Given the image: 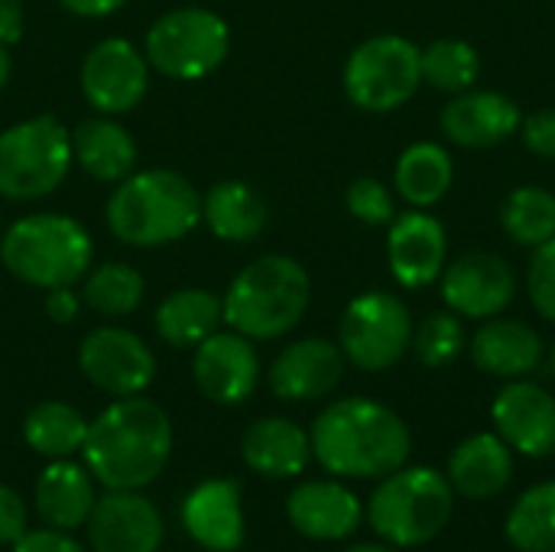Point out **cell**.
<instances>
[{
  "label": "cell",
  "mask_w": 555,
  "mask_h": 552,
  "mask_svg": "<svg viewBox=\"0 0 555 552\" xmlns=\"http://www.w3.org/2000/svg\"><path fill=\"white\" fill-rule=\"evenodd\" d=\"M312 455L338 478H384L413 452L410 426L380 400L348 397L325 407L312 423Z\"/></svg>",
  "instance_id": "obj_1"
},
{
  "label": "cell",
  "mask_w": 555,
  "mask_h": 552,
  "mask_svg": "<svg viewBox=\"0 0 555 552\" xmlns=\"http://www.w3.org/2000/svg\"><path fill=\"white\" fill-rule=\"evenodd\" d=\"M85 465L107 491H140L166 468L172 423L146 397H117L85 436Z\"/></svg>",
  "instance_id": "obj_2"
},
{
  "label": "cell",
  "mask_w": 555,
  "mask_h": 552,
  "mask_svg": "<svg viewBox=\"0 0 555 552\" xmlns=\"http://www.w3.org/2000/svg\"><path fill=\"white\" fill-rule=\"evenodd\" d=\"M202 221V195L172 169L130 172L107 202V228L120 244L163 247L192 234Z\"/></svg>",
  "instance_id": "obj_3"
},
{
  "label": "cell",
  "mask_w": 555,
  "mask_h": 552,
  "mask_svg": "<svg viewBox=\"0 0 555 552\" xmlns=\"http://www.w3.org/2000/svg\"><path fill=\"white\" fill-rule=\"evenodd\" d=\"M312 299L309 273L299 260L267 254L247 264L221 299V322L250 342H270L293 332Z\"/></svg>",
  "instance_id": "obj_4"
},
{
  "label": "cell",
  "mask_w": 555,
  "mask_h": 552,
  "mask_svg": "<svg viewBox=\"0 0 555 552\" xmlns=\"http://www.w3.org/2000/svg\"><path fill=\"white\" fill-rule=\"evenodd\" d=\"M452 514L455 488L442 472L426 465H403L384 475L364 511L374 534L397 550L433 543L449 527Z\"/></svg>",
  "instance_id": "obj_5"
},
{
  "label": "cell",
  "mask_w": 555,
  "mask_h": 552,
  "mask_svg": "<svg viewBox=\"0 0 555 552\" xmlns=\"http://www.w3.org/2000/svg\"><path fill=\"white\" fill-rule=\"evenodd\" d=\"M91 238L88 231L55 211H39L20 218L0 238L3 267L26 286L36 290H62L75 286L91 267Z\"/></svg>",
  "instance_id": "obj_6"
},
{
  "label": "cell",
  "mask_w": 555,
  "mask_h": 552,
  "mask_svg": "<svg viewBox=\"0 0 555 552\" xmlns=\"http://www.w3.org/2000/svg\"><path fill=\"white\" fill-rule=\"evenodd\" d=\"M72 130L39 114L0 133V195L33 202L55 192L72 169Z\"/></svg>",
  "instance_id": "obj_7"
},
{
  "label": "cell",
  "mask_w": 555,
  "mask_h": 552,
  "mask_svg": "<svg viewBox=\"0 0 555 552\" xmlns=\"http://www.w3.org/2000/svg\"><path fill=\"white\" fill-rule=\"evenodd\" d=\"M423 85V49L397 33L364 39L345 62V94L354 107L390 114Z\"/></svg>",
  "instance_id": "obj_8"
},
{
  "label": "cell",
  "mask_w": 555,
  "mask_h": 552,
  "mask_svg": "<svg viewBox=\"0 0 555 552\" xmlns=\"http://www.w3.org/2000/svg\"><path fill=\"white\" fill-rule=\"evenodd\" d=\"M231 49L228 23L205 7L163 13L146 33V62L166 78L195 81L211 75Z\"/></svg>",
  "instance_id": "obj_9"
},
{
  "label": "cell",
  "mask_w": 555,
  "mask_h": 552,
  "mask_svg": "<svg viewBox=\"0 0 555 552\" xmlns=\"http://www.w3.org/2000/svg\"><path fill=\"white\" fill-rule=\"evenodd\" d=\"M413 342V316L400 296L367 290L354 296L338 325V348L345 361L367 374L390 371Z\"/></svg>",
  "instance_id": "obj_10"
},
{
  "label": "cell",
  "mask_w": 555,
  "mask_h": 552,
  "mask_svg": "<svg viewBox=\"0 0 555 552\" xmlns=\"http://www.w3.org/2000/svg\"><path fill=\"white\" fill-rule=\"evenodd\" d=\"M81 374L111 397H137L156 377V355L150 345L117 325H104L85 335L78 348Z\"/></svg>",
  "instance_id": "obj_11"
},
{
  "label": "cell",
  "mask_w": 555,
  "mask_h": 552,
  "mask_svg": "<svg viewBox=\"0 0 555 552\" xmlns=\"http://www.w3.org/2000/svg\"><path fill=\"white\" fill-rule=\"evenodd\" d=\"M146 85L150 62L127 39H104L81 62V91L104 117L133 111L143 101Z\"/></svg>",
  "instance_id": "obj_12"
},
{
  "label": "cell",
  "mask_w": 555,
  "mask_h": 552,
  "mask_svg": "<svg viewBox=\"0 0 555 552\" xmlns=\"http://www.w3.org/2000/svg\"><path fill=\"white\" fill-rule=\"evenodd\" d=\"M517 293V277L498 254H465L442 270V299L462 319H494Z\"/></svg>",
  "instance_id": "obj_13"
},
{
  "label": "cell",
  "mask_w": 555,
  "mask_h": 552,
  "mask_svg": "<svg viewBox=\"0 0 555 552\" xmlns=\"http://www.w3.org/2000/svg\"><path fill=\"white\" fill-rule=\"evenodd\" d=\"M491 420L498 436L527 459H546L555 452V397L533 381H507L494 403Z\"/></svg>",
  "instance_id": "obj_14"
},
{
  "label": "cell",
  "mask_w": 555,
  "mask_h": 552,
  "mask_svg": "<svg viewBox=\"0 0 555 552\" xmlns=\"http://www.w3.org/2000/svg\"><path fill=\"white\" fill-rule=\"evenodd\" d=\"M192 374L202 397L218 407H237L257 390L260 358L254 342L241 332H215L195 345Z\"/></svg>",
  "instance_id": "obj_15"
},
{
  "label": "cell",
  "mask_w": 555,
  "mask_h": 552,
  "mask_svg": "<svg viewBox=\"0 0 555 552\" xmlns=\"http://www.w3.org/2000/svg\"><path fill=\"white\" fill-rule=\"evenodd\" d=\"M449 257V238L436 215L426 208L403 211L390 221L387 234V260L390 273L406 290H423L442 277Z\"/></svg>",
  "instance_id": "obj_16"
},
{
  "label": "cell",
  "mask_w": 555,
  "mask_h": 552,
  "mask_svg": "<svg viewBox=\"0 0 555 552\" xmlns=\"http://www.w3.org/2000/svg\"><path fill=\"white\" fill-rule=\"evenodd\" d=\"M442 133L465 150H488L514 133H520L524 114L520 104L501 91H485V88H468L452 94V101L442 107Z\"/></svg>",
  "instance_id": "obj_17"
},
{
  "label": "cell",
  "mask_w": 555,
  "mask_h": 552,
  "mask_svg": "<svg viewBox=\"0 0 555 552\" xmlns=\"http://www.w3.org/2000/svg\"><path fill=\"white\" fill-rule=\"evenodd\" d=\"M88 543L94 552H156L163 521L137 491H107L88 514Z\"/></svg>",
  "instance_id": "obj_18"
},
{
  "label": "cell",
  "mask_w": 555,
  "mask_h": 552,
  "mask_svg": "<svg viewBox=\"0 0 555 552\" xmlns=\"http://www.w3.org/2000/svg\"><path fill=\"white\" fill-rule=\"evenodd\" d=\"M286 517L306 540L338 543L358 534L364 504L341 482H302L286 498Z\"/></svg>",
  "instance_id": "obj_19"
},
{
  "label": "cell",
  "mask_w": 555,
  "mask_h": 552,
  "mask_svg": "<svg viewBox=\"0 0 555 552\" xmlns=\"http://www.w3.org/2000/svg\"><path fill=\"white\" fill-rule=\"evenodd\" d=\"M345 374V355L325 338H302L283 348L270 368V387L280 400L306 403L328 397Z\"/></svg>",
  "instance_id": "obj_20"
},
{
  "label": "cell",
  "mask_w": 555,
  "mask_h": 552,
  "mask_svg": "<svg viewBox=\"0 0 555 552\" xmlns=\"http://www.w3.org/2000/svg\"><path fill=\"white\" fill-rule=\"evenodd\" d=\"M185 534L208 552H234L244 543L241 485L228 478L202 482L182 501Z\"/></svg>",
  "instance_id": "obj_21"
},
{
  "label": "cell",
  "mask_w": 555,
  "mask_h": 552,
  "mask_svg": "<svg viewBox=\"0 0 555 552\" xmlns=\"http://www.w3.org/2000/svg\"><path fill=\"white\" fill-rule=\"evenodd\" d=\"M475 368H481L491 377L517 381L533 374L543 364L546 345L540 332L520 319H485V325L468 342Z\"/></svg>",
  "instance_id": "obj_22"
},
{
  "label": "cell",
  "mask_w": 555,
  "mask_h": 552,
  "mask_svg": "<svg viewBox=\"0 0 555 552\" xmlns=\"http://www.w3.org/2000/svg\"><path fill=\"white\" fill-rule=\"evenodd\" d=\"M446 478L462 498H498L514 482V449L498 433H475L452 449Z\"/></svg>",
  "instance_id": "obj_23"
},
{
  "label": "cell",
  "mask_w": 555,
  "mask_h": 552,
  "mask_svg": "<svg viewBox=\"0 0 555 552\" xmlns=\"http://www.w3.org/2000/svg\"><path fill=\"white\" fill-rule=\"evenodd\" d=\"M241 455L250 472L270 482H283L306 472L312 459V439L299 423L283 416H267L247 426L241 439Z\"/></svg>",
  "instance_id": "obj_24"
},
{
  "label": "cell",
  "mask_w": 555,
  "mask_h": 552,
  "mask_svg": "<svg viewBox=\"0 0 555 552\" xmlns=\"http://www.w3.org/2000/svg\"><path fill=\"white\" fill-rule=\"evenodd\" d=\"M36 511L52 530H78L88 524V514L94 508V485L91 472L68 462V459H52V465L42 468L36 482Z\"/></svg>",
  "instance_id": "obj_25"
},
{
  "label": "cell",
  "mask_w": 555,
  "mask_h": 552,
  "mask_svg": "<svg viewBox=\"0 0 555 552\" xmlns=\"http://www.w3.org/2000/svg\"><path fill=\"white\" fill-rule=\"evenodd\" d=\"M72 159L91 179L117 185L137 166V143L120 124L107 117H94V120H81L72 130Z\"/></svg>",
  "instance_id": "obj_26"
},
{
  "label": "cell",
  "mask_w": 555,
  "mask_h": 552,
  "mask_svg": "<svg viewBox=\"0 0 555 552\" xmlns=\"http://www.w3.org/2000/svg\"><path fill=\"white\" fill-rule=\"evenodd\" d=\"M267 202L263 195L237 179L218 182L202 195V221L218 241L247 244L267 228Z\"/></svg>",
  "instance_id": "obj_27"
},
{
  "label": "cell",
  "mask_w": 555,
  "mask_h": 552,
  "mask_svg": "<svg viewBox=\"0 0 555 552\" xmlns=\"http://www.w3.org/2000/svg\"><path fill=\"white\" fill-rule=\"evenodd\" d=\"M455 182V159L442 143L420 140L406 146L393 169V185L410 208H433Z\"/></svg>",
  "instance_id": "obj_28"
},
{
  "label": "cell",
  "mask_w": 555,
  "mask_h": 552,
  "mask_svg": "<svg viewBox=\"0 0 555 552\" xmlns=\"http://www.w3.org/2000/svg\"><path fill=\"white\" fill-rule=\"evenodd\" d=\"M156 335L172 348H195L221 325V299L208 290L189 286L169 293L153 316Z\"/></svg>",
  "instance_id": "obj_29"
},
{
  "label": "cell",
  "mask_w": 555,
  "mask_h": 552,
  "mask_svg": "<svg viewBox=\"0 0 555 552\" xmlns=\"http://www.w3.org/2000/svg\"><path fill=\"white\" fill-rule=\"evenodd\" d=\"M88 436V420L59 400H46L33 407L23 420V439L33 452L46 459H68L85 446Z\"/></svg>",
  "instance_id": "obj_30"
},
{
  "label": "cell",
  "mask_w": 555,
  "mask_h": 552,
  "mask_svg": "<svg viewBox=\"0 0 555 552\" xmlns=\"http://www.w3.org/2000/svg\"><path fill=\"white\" fill-rule=\"evenodd\" d=\"M504 534L517 552H555V482L533 485L514 501Z\"/></svg>",
  "instance_id": "obj_31"
},
{
  "label": "cell",
  "mask_w": 555,
  "mask_h": 552,
  "mask_svg": "<svg viewBox=\"0 0 555 552\" xmlns=\"http://www.w3.org/2000/svg\"><path fill=\"white\" fill-rule=\"evenodd\" d=\"M501 224L524 247L546 244L555 238V192L543 185H517L501 205Z\"/></svg>",
  "instance_id": "obj_32"
},
{
  "label": "cell",
  "mask_w": 555,
  "mask_h": 552,
  "mask_svg": "<svg viewBox=\"0 0 555 552\" xmlns=\"http://www.w3.org/2000/svg\"><path fill=\"white\" fill-rule=\"evenodd\" d=\"M143 293H146V283L133 267H127V264H101V267H94L88 273L81 299L98 316L120 319V316H130L143 303Z\"/></svg>",
  "instance_id": "obj_33"
},
{
  "label": "cell",
  "mask_w": 555,
  "mask_h": 552,
  "mask_svg": "<svg viewBox=\"0 0 555 552\" xmlns=\"http://www.w3.org/2000/svg\"><path fill=\"white\" fill-rule=\"evenodd\" d=\"M481 75V55L465 39H436L423 49V81L439 91L459 94L475 88Z\"/></svg>",
  "instance_id": "obj_34"
},
{
  "label": "cell",
  "mask_w": 555,
  "mask_h": 552,
  "mask_svg": "<svg viewBox=\"0 0 555 552\" xmlns=\"http://www.w3.org/2000/svg\"><path fill=\"white\" fill-rule=\"evenodd\" d=\"M465 345H468V338H465L462 316H455L452 309L449 312H433L420 325H413L410 348L416 351V358L426 368H446V364H452L465 351Z\"/></svg>",
  "instance_id": "obj_35"
},
{
  "label": "cell",
  "mask_w": 555,
  "mask_h": 552,
  "mask_svg": "<svg viewBox=\"0 0 555 552\" xmlns=\"http://www.w3.org/2000/svg\"><path fill=\"white\" fill-rule=\"evenodd\" d=\"M345 205L351 211V218L364 221V224H390L397 218V202H393V192L380 182V179H371V176H361L348 185V195H345Z\"/></svg>",
  "instance_id": "obj_36"
},
{
  "label": "cell",
  "mask_w": 555,
  "mask_h": 552,
  "mask_svg": "<svg viewBox=\"0 0 555 552\" xmlns=\"http://www.w3.org/2000/svg\"><path fill=\"white\" fill-rule=\"evenodd\" d=\"M527 290H530L533 309L546 322H555V238L533 247V260L527 270Z\"/></svg>",
  "instance_id": "obj_37"
},
{
  "label": "cell",
  "mask_w": 555,
  "mask_h": 552,
  "mask_svg": "<svg viewBox=\"0 0 555 552\" xmlns=\"http://www.w3.org/2000/svg\"><path fill=\"white\" fill-rule=\"evenodd\" d=\"M520 137H524V146L533 156L555 159V107H543V111L530 114L520 124Z\"/></svg>",
  "instance_id": "obj_38"
},
{
  "label": "cell",
  "mask_w": 555,
  "mask_h": 552,
  "mask_svg": "<svg viewBox=\"0 0 555 552\" xmlns=\"http://www.w3.org/2000/svg\"><path fill=\"white\" fill-rule=\"evenodd\" d=\"M26 534V504L23 498L0 485V547H13Z\"/></svg>",
  "instance_id": "obj_39"
},
{
  "label": "cell",
  "mask_w": 555,
  "mask_h": 552,
  "mask_svg": "<svg viewBox=\"0 0 555 552\" xmlns=\"http://www.w3.org/2000/svg\"><path fill=\"white\" fill-rule=\"evenodd\" d=\"M13 552H85L78 540H72L65 530H36V534H23Z\"/></svg>",
  "instance_id": "obj_40"
},
{
  "label": "cell",
  "mask_w": 555,
  "mask_h": 552,
  "mask_svg": "<svg viewBox=\"0 0 555 552\" xmlns=\"http://www.w3.org/2000/svg\"><path fill=\"white\" fill-rule=\"evenodd\" d=\"M46 312H49V319H52V322L68 325V322L78 316V296L72 293V286L46 290Z\"/></svg>",
  "instance_id": "obj_41"
},
{
  "label": "cell",
  "mask_w": 555,
  "mask_h": 552,
  "mask_svg": "<svg viewBox=\"0 0 555 552\" xmlns=\"http://www.w3.org/2000/svg\"><path fill=\"white\" fill-rule=\"evenodd\" d=\"M23 36V0H0V46H13Z\"/></svg>",
  "instance_id": "obj_42"
},
{
  "label": "cell",
  "mask_w": 555,
  "mask_h": 552,
  "mask_svg": "<svg viewBox=\"0 0 555 552\" xmlns=\"http://www.w3.org/2000/svg\"><path fill=\"white\" fill-rule=\"evenodd\" d=\"M68 13H78V16H88V20H98V16H111L117 13L127 0H59Z\"/></svg>",
  "instance_id": "obj_43"
},
{
  "label": "cell",
  "mask_w": 555,
  "mask_h": 552,
  "mask_svg": "<svg viewBox=\"0 0 555 552\" xmlns=\"http://www.w3.org/2000/svg\"><path fill=\"white\" fill-rule=\"evenodd\" d=\"M345 552H400L397 547H390V543H358V547H351V550Z\"/></svg>",
  "instance_id": "obj_44"
},
{
  "label": "cell",
  "mask_w": 555,
  "mask_h": 552,
  "mask_svg": "<svg viewBox=\"0 0 555 552\" xmlns=\"http://www.w3.org/2000/svg\"><path fill=\"white\" fill-rule=\"evenodd\" d=\"M10 78V55H7V46H0V88L7 85Z\"/></svg>",
  "instance_id": "obj_45"
},
{
  "label": "cell",
  "mask_w": 555,
  "mask_h": 552,
  "mask_svg": "<svg viewBox=\"0 0 555 552\" xmlns=\"http://www.w3.org/2000/svg\"><path fill=\"white\" fill-rule=\"evenodd\" d=\"M553 374H555V348H553Z\"/></svg>",
  "instance_id": "obj_46"
}]
</instances>
